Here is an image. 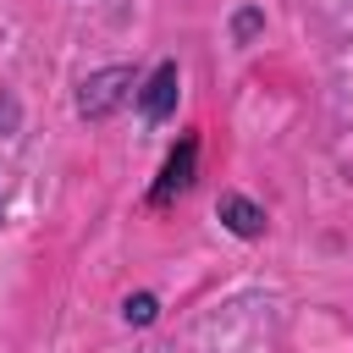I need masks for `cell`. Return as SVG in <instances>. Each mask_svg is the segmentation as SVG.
Listing matches in <instances>:
<instances>
[{"instance_id": "6da1fadb", "label": "cell", "mask_w": 353, "mask_h": 353, "mask_svg": "<svg viewBox=\"0 0 353 353\" xmlns=\"http://www.w3.org/2000/svg\"><path fill=\"white\" fill-rule=\"evenodd\" d=\"M127 88H132V72L127 66H110V72H94V77H83V94H77V110L83 116H110L121 99H127Z\"/></svg>"}, {"instance_id": "7a4b0ae2", "label": "cell", "mask_w": 353, "mask_h": 353, "mask_svg": "<svg viewBox=\"0 0 353 353\" xmlns=\"http://www.w3.org/2000/svg\"><path fill=\"white\" fill-rule=\"evenodd\" d=\"M176 88H182V77H176V61H160V66H154V77L138 88V110H143L149 121H165V116L176 110Z\"/></svg>"}, {"instance_id": "3957f363", "label": "cell", "mask_w": 353, "mask_h": 353, "mask_svg": "<svg viewBox=\"0 0 353 353\" xmlns=\"http://www.w3.org/2000/svg\"><path fill=\"white\" fill-rule=\"evenodd\" d=\"M193 165H199V143L193 138H182L176 149H171V160H165V171H160V182H154V204H171L176 193H188L193 188Z\"/></svg>"}, {"instance_id": "277c9868", "label": "cell", "mask_w": 353, "mask_h": 353, "mask_svg": "<svg viewBox=\"0 0 353 353\" xmlns=\"http://www.w3.org/2000/svg\"><path fill=\"white\" fill-rule=\"evenodd\" d=\"M221 221H226L237 237H259V232H265V210H259L254 199H243V193H226V199H221Z\"/></svg>"}, {"instance_id": "5b68a950", "label": "cell", "mask_w": 353, "mask_h": 353, "mask_svg": "<svg viewBox=\"0 0 353 353\" xmlns=\"http://www.w3.org/2000/svg\"><path fill=\"white\" fill-rule=\"evenodd\" d=\"M127 320H138V325H143V320H154V298H149V292L127 298Z\"/></svg>"}, {"instance_id": "8992f818", "label": "cell", "mask_w": 353, "mask_h": 353, "mask_svg": "<svg viewBox=\"0 0 353 353\" xmlns=\"http://www.w3.org/2000/svg\"><path fill=\"white\" fill-rule=\"evenodd\" d=\"M254 33H259V17L243 11V17H237V39H254Z\"/></svg>"}]
</instances>
